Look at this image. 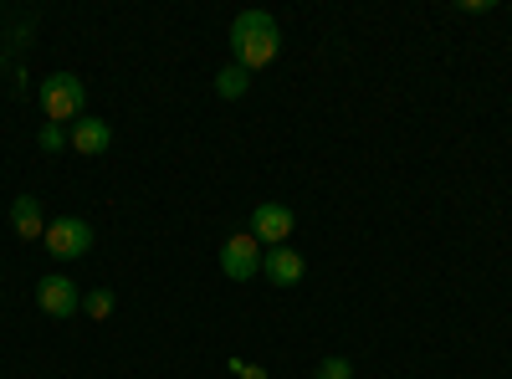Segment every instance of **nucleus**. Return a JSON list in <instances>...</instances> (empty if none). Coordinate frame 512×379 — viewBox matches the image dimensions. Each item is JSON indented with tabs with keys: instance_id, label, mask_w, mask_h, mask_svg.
<instances>
[{
	"instance_id": "obj_14",
	"label": "nucleus",
	"mask_w": 512,
	"mask_h": 379,
	"mask_svg": "<svg viewBox=\"0 0 512 379\" xmlns=\"http://www.w3.org/2000/svg\"><path fill=\"white\" fill-rule=\"evenodd\" d=\"M226 369H231L236 379H267V369H262V364H246V359H231Z\"/></svg>"
},
{
	"instance_id": "obj_10",
	"label": "nucleus",
	"mask_w": 512,
	"mask_h": 379,
	"mask_svg": "<svg viewBox=\"0 0 512 379\" xmlns=\"http://www.w3.org/2000/svg\"><path fill=\"white\" fill-rule=\"evenodd\" d=\"M246 88H251V72L246 67H226L221 77H216V98H226V103H236V98H246Z\"/></svg>"
},
{
	"instance_id": "obj_11",
	"label": "nucleus",
	"mask_w": 512,
	"mask_h": 379,
	"mask_svg": "<svg viewBox=\"0 0 512 379\" xmlns=\"http://www.w3.org/2000/svg\"><path fill=\"white\" fill-rule=\"evenodd\" d=\"M113 308H118V298H113V292H108V287H93V292H88V298H82V313H88L93 323H103V318H113Z\"/></svg>"
},
{
	"instance_id": "obj_2",
	"label": "nucleus",
	"mask_w": 512,
	"mask_h": 379,
	"mask_svg": "<svg viewBox=\"0 0 512 379\" xmlns=\"http://www.w3.org/2000/svg\"><path fill=\"white\" fill-rule=\"evenodd\" d=\"M36 98H41V108H47V123L82 118V108H88V82H82L77 72H52V77H41Z\"/></svg>"
},
{
	"instance_id": "obj_8",
	"label": "nucleus",
	"mask_w": 512,
	"mask_h": 379,
	"mask_svg": "<svg viewBox=\"0 0 512 379\" xmlns=\"http://www.w3.org/2000/svg\"><path fill=\"white\" fill-rule=\"evenodd\" d=\"M67 144L82 154V159H98V154H108L113 149V129L103 118H93V113H82L77 123H72V134H67Z\"/></svg>"
},
{
	"instance_id": "obj_3",
	"label": "nucleus",
	"mask_w": 512,
	"mask_h": 379,
	"mask_svg": "<svg viewBox=\"0 0 512 379\" xmlns=\"http://www.w3.org/2000/svg\"><path fill=\"white\" fill-rule=\"evenodd\" d=\"M41 246H47L57 262H77V257H88V251H93V226L82 216H57L47 226V236H41Z\"/></svg>"
},
{
	"instance_id": "obj_6",
	"label": "nucleus",
	"mask_w": 512,
	"mask_h": 379,
	"mask_svg": "<svg viewBox=\"0 0 512 379\" xmlns=\"http://www.w3.org/2000/svg\"><path fill=\"white\" fill-rule=\"evenodd\" d=\"M221 272L231 282H251L256 272H262V251H256V236L251 231H236L226 246H221Z\"/></svg>"
},
{
	"instance_id": "obj_12",
	"label": "nucleus",
	"mask_w": 512,
	"mask_h": 379,
	"mask_svg": "<svg viewBox=\"0 0 512 379\" xmlns=\"http://www.w3.org/2000/svg\"><path fill=\"white\" fill-rule=\"evenodd\" d=\"M313 379H354V364H349L344 354H328V359H318Z\"/></svg>"
},
{
	"instance_id": "obj_7",
	"label": "nucleus",
	"mask_w": 512,
	"mask_h": 379,
	"mask_svg": "<svg viewBox=\"0 0 512 379\" xmlns=\"http://www.w3.org/2000/svg\"><path fill=\"white\" fill-rule=\"evenodd\" d=\"M262 277L277 282V287H297V282L308 277V262L297 257L292 246H267V251H262Z\"/></svg>"
},
{
	"instance_id": "obj_5",
	"label": "nucleus",
	"mask_w": 512,
	"mask_h": 379,
	"mask_svg": "<svg viewBox=\"0 0 512 379\" xmlns=\"http://www.w3.org/2000/svg\"><path fill=\"white\" fill-rule=\"evenodd\" d=\"M292 231H297L292 205L267 200V205H256V210H251V236L262 241V246H287V236H292Z\"/></svg>"
},
{
	"instance_id": "obj_1",
	"label": "nucleus",
	"mask_w": 512,
	"mask_h": 379,
	"mask_svg": "<svg viewBox=\"0 0 512 379\" xmlns=\"http://www.w3.org/2000/svg\"><path fill=\"white\" fill-rule=\"evenodd\" d=\"M277 52H282V31H277V21L267 11H241L231 21V57H236V67H246L256 77L262 67L277 62Z\"/></svg>"
},
{
	"instance_id": "obj_4",
	"label": "nucleus",
	"mask_w": 512,
	"mask_h": 379,
	"mask_svg": "<svg viewBox=\"0 0 512 379\" xmlns=\"http://www.w3.org/2000/svg\"><path fill=\"white\" fill-rule=\"evenodd\" d=\"M36 308L47 313V318H72L77 308H82V292H77V282L72 277H62V272H47L36 282Z\"/></svg>"
},
{
	"instance_id": "obj_13",
	"label": "nucleus",
	"mask_w": 512,
	"mask_h": 379,
	"mask_svg": "<svg viewBox=\"0 0 512 379\" xmlns=\"http://www.w3.org/2000/svg\"><path fill=\"white\" fill-rule=\"evenodd\" d=\"M36 144H41V154H62L67 149V129H62V123H41Z\"/></svg>"
},
{
	"instance_id": "obj_9",
	"label": "nucleus",
	"mask_w": 512,
	"mask_h": 379,
	"mask_svg": "<svg viewBox=\"0 0 512 379\" xmlns=\"http://www.w3.org/2000/svg\"><path fill=\"white\" fill-rule=\"evenodd\" d=\"M11 231L21 241H41V236H47V210H41L36 195H16L11 200Z\"/></svg>"
}]
</instances>
